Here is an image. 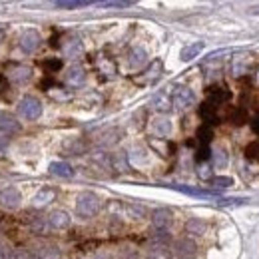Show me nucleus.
Returning <instances> with one entry per match:
<instances>
[{
  "label": "nucleus",
  "mask_w": 259,
  "mask_h": 259,
  "mask_svg": "<svg viewBox=\"0 0 259 259\" xmlns=\"http://www.w3.org/2000/svg\"><path fill=\"white\" fill-rule=\"evenodd\" d=\"M249 68H251V56H247V54H237L231 60V74L233 76L249 74Z\"/></svg>",
  "instance_id": "9d476101"
},
{
  "label": "nucleus",
  "mask_w": 259,
  "mask_h": 259,
  "mask_svg": "<svg viewBox=\"0 0 259 259\" xmlns=\"http://www.w3.org/2000/svg\"><path fill=\"white\" fill-rule=\"evenodd\" d=\"M0 259H4V255H2V253H0Z\"/></svg>",
  "instance_id": "79ce46f5"
},
{
  "label": "nucleus",
  "mask_w": 259,
  "mask_h": 259,
  "mask_svg": "<svg viewBox=\"0 0 259 259\" xmlns=\"http://www.w3.org/2000/svg\"><path fill=\"white\" fill-rule=\"evenodd\" d=\"M152 106H154V108H156V110H158V112H162V114H165V112H169V110H171V106H174V104H171V100H169V96H167V94H158V96L154 98V100H152Z\"/></svg>",
  "instance_id": "b1692460"
},
{
  "label": "nucleus",
  "mask_w": 259,
  "mask_h": 259,
  "mask_svg": "<svg viewBox=\"0 0 259 259\" xmlns=\"http://www.w3.org/2000/svg\"><path fill=\"white\" fill-rule=\"evenodd\" d=\"M8 78L12 80V82H16V84H26L30 78H32V68H28V66H12L10 68V72H8Z\"/></svg>",
  "instance_id": "f8f14e48"
},
{
  "label": "nucleus",
  "mask_w": 259,
  "mask_h": 259,
  "mask_svg": "<svg viewBox=\"0 0 259 259\" xmlns=\"http://www.w3.org/2000/svg\"><path fill=\"white\" fill-rule=\"evenodd\" d=\"M0 130H6V132H16V130H18V124L14 122V118L0 114Z\"/></svg>",
  "instance_id": "c756f323"
},
{
  "label": "nucleus",
  "mask_w": 259,
  "mask_h": 259,
  "mask_svg": "<svg viewBox=\"0 0 259 259\" xmlns=\"http://www.w3.org/2000/svg\"><path fill=\"white\" fill-rule=\"evenodd\" d=\"M174 251L180 259H195L197 257V245L194 239L190 237H182L174 243Z\"/></svg>",
  "instance_id": "39448f33"
},
{
  "label": "nucleus",
  "mask_w": 259,
  "mask_h": 259,
  "mask_svg": "<svg viewBox=\"0 0 259 259\" xmlns=\"http://www.w3.org/2000/svg\"><path fill=\"white\" fill-rule=\"evenodd\" d=\"M56 8L60 10H74V8H84V6H90L88 0H60L54 4Z\"/></svg>",
  "instance_id": "393cba45"
},
{
  "label": "nucleus",
  "mask_w": 259,
  "mask_h": 259,
  "mask_svg": "<svg viewBox=\"0 0 259 259\" xmlns=\"http://www.w3.org/2000/svg\"><path fill=\"white\" fill-rule=\"evenodd\" d=\"M4 148H6V140H4V138H2V136H0V152H2V150H4Z\"/></svg>",
  "instance_id": "ea45409f"
},
{
  "label": "nucleus",
  "mask_w": 259,
  "mask_h": 259,
  "mask_svg": "<svg viewBox=\"0 0 259 259\" xmlns=\"http://www.w3.org/2000/svg\"><path fill=\"white\" fill-rule=\"evenodd\" d=\"M8 86H10V84H8V78H6L4 74H0V94H4V92L8 90Z\"/></svg>",
  "instance_id": "4c0bfd02"
},
{
  "label": "nucleus",
  "mask_w": 259,
  "mask_h": 259,
  "mask_svg": "<svg viewBox=\"0 0 259 259\" xmlns=\"http://www.w3.org/2000/svg\"><path fill=\"white\" fill-rule=\"evenodd\" d=\"M40 42H42V38H40V34L36 32V30H26V32H22V36H20L18 46H20V50H22V52L32 54V52L38 50Z\"/></svg>",
  "instance_id": "423d86ee"
},
{
  "label": "nucleus",
  "mask_w": 259,
  "mask_h": 259,
  "mask_svg": "<svg viewBox=\"0 0 259 259\" xmlns=\"http://www.w3.org/2000/svg\"><path fill=\"white\" fill-rule=\"evenodd\" d=\"M20 201H22V195H20V192H18L16 188H6V190L0 194V203H2V207H6V209H16V207L20 205Z\"/></svg>",
  "instance_id": "1a4fd4ad"
},
{
  "label": "nucleus",
  "mask_w": 259,
  "mask_h": 259,
  "mask_svg": "<svg viewBox=\"0 0 259 259\" xmlns=\"http://www.w3.org/2000/svg\"><path fill=\"white\" fill-rule=\"evenodd\" d=\"M128 62L132 68H142V66L148 62V54H146V50L140 48V46H134L128 54Z\"/></svg>",
  "instance_id": "a211bd4d"
},
{
  "label": "nucleus",
  "mask_w": 259,
  "mask_h": 259,
  "mask_svg": "<svg viewBox=\"0 0 259 259\" xmlns=\"http://www.w3.org/2000/svg\"><path fill=\"white\" fill-rule=\"evenodd\" d=\"M36 257L38 259H60L62 257V251L58 245H52V243H38L36 245Z\"/></svg>",
  "instance_id": "ddd939ff"
},
{
  "label": "nucleus",
  "mask_w": 259,
  "mask_h": 259,
  "mask_svg": "<svg viewBox=\"0 0 259 259\" xmlns=\"http://www.w3.org/2000/svg\"><path fill=\"white\" fill-rule=\"evenodd\" d=\"M48 169H50L52 176H56V178H64V180H68V178L74 176V167L66 162H52Z\"/></svg>",
  "instance_id": "6ab92c4d"
},
{
  "label": "nucleus",
  "mask_w": 259,
  "mask_h": 259,
  "mask_svg": "<svg viewBox=\"0 0 259 259\" xmlns=\"http://www.w3.org/2000/svg\"><path fill=\"white\" fill-rule=\"evenodd\" d=\"M207 102H211L215 108L218 106H222V104H226L227 100L231 98V92L229 90H226V88H209L207 90Z\"/></svg>",
  "instance_id": "f3484780"
},
{
  "label": "nucleus",
  "mask_w": 259,
  "mask_h": 259,
  "mask_svg": "<svg viewBox=\"0 0 259 259\" xmlns=\"http://www.w3.org/2000/svg\"><path fill=\"white\" fill-rule=\"evenodd\" d=\"M42 102L34 96H24L18 102V114L24 120H38L42 116Z\"/></svg>",
  "instance_id": "f03ea898"
},
{
  "label": "nucleus",
  "mask_w": 259,
  "mask_h": 259,
  "mask_svg": "<svg viewBox=\"0 0 259 259\" xmlns=\"http://www.w3.org/2000/svg\"><path fill=\"white\" fill-rule=\"evenodd\" d=\"M171 104H174L176 110L186 112V110H190L192 106H195V94L192 92V88H188V86H180V88H176V92H174Z\"/></svg>",
  "instance_id": "7ed1b4c3"
},
{
  "label": "nucleus",
  "mask_w": 259,
  "mask_h": 259,
  "mask_svg": "<svg viewBox=\"0 0 259 259\" xmlns=\"http://www.w3.org/2000/svg\"><path fill=\"white\" fill-rule=\"evenodd\" d=\"M134 2H130V0H122V2H100L102 8H128Z\"/></svg>",
  "instance_id": "c9c22d12"
},
{
  "label": "nucleus",
  "mask_w": 259,
  "mask_h": 259,
  "mask_svg": "<svg viewBox=\"0 0 259 259\" xmlns=\"http://www.w3.org/2000/svg\"><path fill=\"white\" fill-rule=\"evenodd\" d=\"M10 259H34V255L28 249H14L10 253Z\"/></svg>",
  "instance_id": "e433bc0d"
},
{
  "label": "nucleus",
  "mask_w": 259,
  "mask_h": 259,
  "mask_svg": "<svg viewBox=\"0 0 259 259\" xmlns=\"http://www.w3.org/2000/svg\"><path fill=\"white\" fill-rule=\"evenodd\" d=\"M207 158H211L209 148H207V146H199V150L195 152V160H197V163H205L207 162Z\"/></svg>",
  "instance_id": "473e14b6"
},
{
  "label": "nucleus",
  "mask_w": 259,
  "mask_h": 259,
  "mask_svg": "<svg viewBox=\"0 0 259 259\" xmlns=\"http://www.w3.org/2000/svg\"><path fill=\"white\" fill-rule=\"evenodd\" d=\"M245 158H247L249 162H259V144L257 142H253V144H249V146L245 148Z\"/></svg>",
  "instance_id": "7c9ffc66"
},
{
  "label": "nucleus",
  "mask_w": 259,
  "mask_h": 259,
  "mask_svg": "<svg viewBox=\"0 0 259 259\" xmlns=\"http://www.w3.org/2000/svg\"><path fill=\"white\" fill-rule=\"evenodd\" d=\"M171 211L169 209H156L154 213H152V226H154V229H158L160 233H163L167 227L171 226Z\"/></svg>",
  "instance_id": "6e6552de"
},
{
  "label": "nucleus",
  "mask_w": 259,
  "mask_h": 259,
  "mask_svg": "<svg viewBox=\"0 0 259 259\" xmlns=\"http://www.w3.org/2000/svg\"><path fill=\"white\" fill-rule=\"evenodd\" d=\"M211 184L215 188H229V186H233V180L231 178H224V176H218V178L211 180Z\"/></svg>",
  "instance_id": "f704fd0d"
},
{
  "label": "nucleus",
  "mask_w": 259,
  "mask_h": 259,
  "mask_svg": "<svg viewBox=\"0 0 259 259\" xmlns=\"http://www.w3.org/2000/svg\"><path fill=\"white\" fill-rule=\"evenodd\" d=\"M251 128H253V132H255V134H259V112L255 114V118L251 120Z\"/></svg>",
  "instance_id": "58836bf2"
},
{
  "label": "nucleus",
  "mask_w": 259,
  "mask_h": 259,
  "mask_svg": "<svg viewBox=\"0 0 259 259\" xmlns=\"http://www.w3.org/2000/svg\"><path fill=\"white\" fill-rule=\"evenodd\" d=\"M62 52H64L66 58H80L84 54V46H82V42L78 38H70L62 46Z\"/></svg>",
  "instance_id": "2eb2a0df"
},
{
  "label": "nucleus",
  "mask_w": 259,
  "mask_h": 259,
  "mask_svg": "<svg viewBox=\"0 0 259 259\" xmlns=\"http://www.w3.org/2000/svg\"><path fill=\"white\" fill-rule=\"evenodd\" d=\"M0 38H2V32H0Z\"/></svg>",
  "instance_id": "37998d69"
},
{
  "label": "nucleus",
  "mask_w": 259,
  "mask_h": 259,
  "mask_svg": "<svg viewBox=\"0 0 259 259\" xmlns=\"http://www.w3.org/2000/svg\"><path fill=\"white\" fill-rule=\"evenodd\" d=\"M54 197H56V190H52V188H42L38 194L34 195L32 205L34 207H38V209H42V207L50 205V203L54 201Z\"/></svg>",
  "instance_id": "4468645a"
},
{
  "label": "nucleus",
  "mask_w": 259,
  "mask_h": 259,
  "mask_svg": "<svg viewBox=\"0 0 259 259\" xmlns=\"http://www.w3.org/2000/svg\"><path fill=\"white\" fill-rule=\"evenodd\" d=\"M42 66L52 74V72H58L60 68H62V60H58V58H48V60H44Z\"/></svg>",
  "instance_id": "2f4dec72"
},
{
  "label": "nucleus",
  "mask_w": 259,
  "mask_h": 259,
  "mask_svg": "<svg viewBox=\"0 0 259 259\" xmlns=\"http://www.w3.org/2000/svg\"><path fill=\"white\" fill-rule=\"evenodd\" d=\"M174 190L182 192V194H188V195H195V197H203V199H213L218 197L215 192H209V190H195V188H188V186H171Z\"/></svg>",
  "instance_id": "5701e85b"
},
{
  "label": "nucleus",
  "mask_w": 259,
  "mask_h": 259,
  "mask_svg": "<svg viewBox=\"0 0 259 259\" xmlns=\"http://www.w3.org/2000/svg\"><path fill=\"white\" fill-rule=\"evenodd\" d=\"M102 209V199L94 192H82L76 197V215L82 220H90L100 213Z\"/></svg>",
  "instance_id": "f257e3e1"
},
{
  "label": "nucleus",
  "mask_w": 259,
  "mask_h": 259,
  "mask_svg": "<svg viewBox=\"0 0 259 259\" xmlns=\"http://www.w3.org/2000/svg\"><path fill=\"white\" fill-rule=\"evenodd\" d=\"M255 12H257V14H259V10H255Z\"/></svg>",
  "instance_id": "c03bdc74"
},
{
  "label": "nucleus",
  "mask_w": 259,
  "mask_h": 259,
  "mask_svg": "<svg viewBox=\"0 0 259 259\" xmlns=\"http://www.w3.org/2000/svg\"><path fill=\"white\" fill-rule=\"evenodd\" d=\"M203 42H192V44H188V46H184L182 48V52H180V58L184 60V62H190V60H194L197 58V54L203 50Z\"/></svg>",
  "instance_id": "aec40b11"
},
{
  "label": "nucleus",
  "mask_w": 259,
  "mask_h": 259,
  "mask_svg": "<svg viewBox=\"0 0 259 259\" xmlns=\"http://www.w3.org/2000/svg\"><path fill=\"white\" fill-rule=\"evenodd\" d=\"M255 82L259 84V70H257V78H255Z\"/></svg>",
  "instance_id": "a19ab883"
},
{
  "label": "nucleus",
  "mask_w": 259,
  "mask_h": 259,
  "mask_svg": "<svg viewBox=\"0 0 259 259\" xmlns=\"http://www.w3.org/2000/svg\"><path fill=\"white\" fill-rule=\"evenodd\" d=\"M84 80H86V72L80 66H72L66 74V82L70 86H80V84H84Z\"/></svg>",
  "instance_id": "412c9836"
},
{
  "label": "nucleus",
  "mask_w": 259,
  "mask_h": 259,
  "mask_svg": "<svg viewBox=\"0 0 259 259\" xmlns=\"http://www.w3.org/2000/svg\"><path fill=\"white\" fill-rule=\"evenodd\" d=\"M197 176L201 178V180H211V167H209V163H199L197 165Z\"/></svg>",
  "instance_id": "72a5a7b5"
},
{
  "label": "nucleus",
  "mask_w": 259,
  "mask_h": 259,
  "mask_svg": "<svg viewBox=\"0 0 259 259\" xmlns=\"http://www.w3.org/2000/svg\"><path fill=\"white\" fill-rule=\"evenodd\" d=\"M46 220H48V227H52V229H66V227H70V222H72V218L66 213L64 209L52 211Z\"/></svg>",
  "instance_id": "9b49d317"
},
{
  "label": "nucleus",
  "mask_w": 259,
  "mask_h": 259,
  "mask_svg": "<svg viewBox=\"0 0 259 259\" xmlns=\"http://www.w3.org/2000/svg\"><path fill=\"white\" fill-rule=\"evenodd\" d=\"M211 162H213V167H218V169L227 167V163H229V154H227V150L224 146H220V148H215V150L211 152Z\"/></svg>",
  "instance_id": "4be33fe9"
},
{
  "label": "nucleus",
  "mask_w": 259,
  "mask_h": 259,
  "mask_svg": "<svg viewBox=\"0 0 259 259\" xmlns=\"http://www.w3.org/2000/svg\"><path fill=\"white\" fill-rule=\"evenodd\" d=\"M186 231L192 233V235H203L205 233V224L199 222V220H190L186 224Z\"/></svg>",
  "instance_id": "c85d7f7f"
},
{
  "label": "nucleus",
  "mask_w": 259,
  "mask_h": 259,
  "mask_svg": "<svg viewBox=\"0 0 259 259\" xmlns=\"http://www.w3.org/2000/svg\"><path fill=\"white\" fill-rule=\"evenodd\" d=\"M211 140H213V130H211V126L203 124L201 128L197 130V142H199V146H209Z\"/></svg>",
  "instance_id": "a878e982"
},
{
  "label": "nucleus",
  "mask_w": 259,
  "mask_h": 259,
  "mask_svg": "<svg viewBox=\"0 0 259 259\" xmlns=\"http://www.w3.org/2000/svg\"><path fill=\"white\" fill-rule=\"evenodd\" d=\"M148 259H174V255L165 245H156L148 251Z\"/></svg>",
  "instance_id": "bb28decb"
},
{
  "label": "nucleus",
  "mask_w": 259,
  "mask_h": 259,
  "mask_svg": "<svg viewBox=\"0 0 259 259\" xmlns=\"http://www.w3.org/2000/svg\"><path fill=\"white\" fill-rule=\"evenodd\" d=\"M199 116H201V120H203L207 126H211V124L218 122V108H215L211 102L205 100V102L199 106Z\"/></svg>",
  "instance_id": "dca6fc26"
},
{
  "label": "nucleus",
  "mask_w": 259,
  "mask_h": 259,
  "mask_svg": "<svg viewBox=\"0 0 259 259\" xmlns=\"http://www.w3.org/2000/svg\"><path fill=\"white\" fill-rule=\"evenodd\" d=\"M227 120H229L231 124H235V126H241V124L247 122V112H245L243 108H233Z\"/></svg>",
  "instance_id": "cd10ccee"
},
{
  "label": "nucleus",
  "mask_w": 259,
  "mask_h": 259,
  "mask_svg": "<svg viewBox=\"0 0 259 259\" xmlns=\"http://www.w3.org/2000/svg\"><path fill=\"white\" fill-rule=\"evenodd\" d=\"M150 128H152V134L154 136H158L160 140H165L169 134H171V120L169 118H165V116H156L154 120H152V124H150Z\"/></svg>",
  "instance_id": "0eeeda50"
},
{
  "label": "nucleus",
  "mask_w": 259,
  "mask_h": 259,
  "mask_svg": "<svg viewBox=\"0 0 259 259\" xmlns=\"http://www.w3.org/2000/svg\"><path fill=\"white\" fill-rule=\"evenodd\" d=\"M162 66H163L162 60H154L142 74H138V76L134 78V82L140 84V86H148V84L156 82V80L160 78V74H162Z\"/></svg>",
  "instance_id": "20e7f679"
}]
</instances>
